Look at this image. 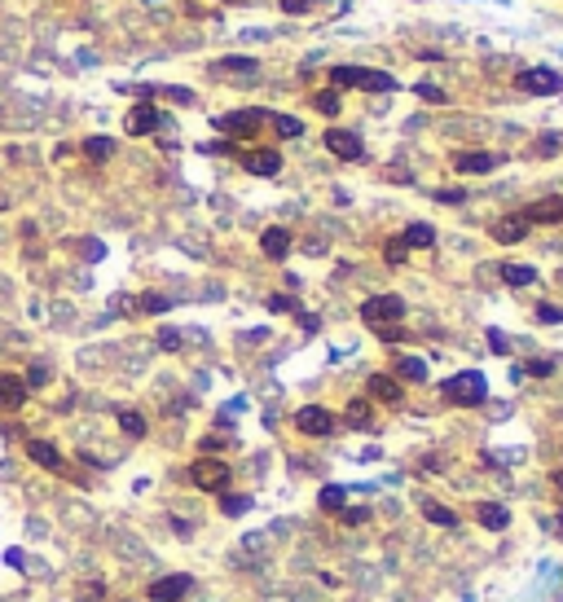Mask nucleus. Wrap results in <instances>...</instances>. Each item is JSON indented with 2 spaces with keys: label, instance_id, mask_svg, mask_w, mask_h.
I'll list each match as a JSON object with an SVG mask.
<instances>
[{
  "label": "nucleus",
  "instance_id": "18",
  "mask_svg": "<svg viewBox=\"0 0 563 602\" xmlns=\"http://www.w3.org/2000/svg\"><path fill=\"white\" fill-rule=\"evenodd\" d=\"M344 422H348L352 431H370V422H374V409H370V400H366V396L348 400V409H344Z\"/></svg>",
  "mask_w": 563,
  "mask_h": 602
},
{
  "label": "nucleus",
  "instance_id": "40",
  "mask_svg": "<svg viewBox=\"0 0 563 602\" xmlns=\"http://www.w3.org/2000/svg\"><path fill=\"white\" fill-rule=\"evenodd\" d=\"M48 383V370H44V365H31V370H27V387H44Z\"/></svg>",
  "mask_w": 563,
  "mask_h": 602
},
{
  "label": "nucleus",
  "instance_id": "24",
  "mask_svg": "<svg viewBox=\"0 0 563 602\" xmlns=\"http://www.w3.org/2000/svg\"><path fill=\"white\" fill-rule=\"evenodd\" d=\"M119 431L133 435V440H141V435H145V417L133 413V409H119Z\"/></svg>",
  "mask_w": 563,
  "mask_h": 602
},
{
  "label": "nucleus",
  "instance_id": "7",
  "mask_svg": "<svg viewBox=\"0 0 563 602\" xmlns=\"http://www.w3.org/2000/svg\"><path fill=\"white\" fill-rule=\"evenodd\" d=\"M123 128H128V137H150V133H159V128H163V115L150 106V101H137V106L128 110Z\"/></svg>",
  "mask_w": 563,
  "mask_h": 602
},
{
  "label": "nucleus",
  "instance_id": "20",
  "mask_svg": "<svg viewBox=\"0 0 563 602\" xmlns=\"http://www.w3.org/2000/svg\"><path fill=\"white\" fill-rule=\"evenodd\" d=\"M401 242L409 246V251H427V246H436V229L431 224H423V220H414V224H405V233H401Z\"/></svg>",
  "mask_w": 563,
  "mask_h": 602
},
{
  "label": "nucleus",
  "instance_id": "12",
  "mask_svg": "<svg viewBox=\"0 0 563 602\" xmlns=\"http://www.w3.org/2000/svg\"><path fill=\"white\" fill-rule=\"evenodd\" d=\"M27 378H18V374H0V409H22L27 405Z\"/></svg>",
  "mask_w": 563,
  "mask_h": 602
},
{
  "label": "nucleus",
  "instance_id": "17",
  "mask_svg": "<svg viewBox=\"0 0 563 602\" xmlns=\"http://www.w3.org/2000/svg\"><path fill=\"white\" fill-rule=\"evenodd\" d=\"M475 519H480L489 532H502L506 523H510V510H506L502 502H480V506H475Z\"/></svg>",
  "mask_w": 563,
  "mask_h": 602
},
{
  "label": "nucleus",
  "instance_id": "11",
  "mask_svg": "<svg viewBox=\"0 0 563 602\" xmlns=\"http://www.w3.org/2000/svg\"><path fill=\"white\" fill-rule=\"evenodd\" d=\"M242 167L251 176H277L282 172V154L277 150H251V154H242Z\"/></svg>",
  "mask_w": 563,
  "mask_h": 602
},
{
  "label": "nucleus",
  "instance_id": "13",
  "mask_svg": "<svg viewBox=\"0 0 563 602\" xmlns=\"http://www.w3.org/2000/svg\"><path fill=\"white\" fill-rule=\"evenodd\" d=\"M366 396H374V400H383V405H396V400L405 396V391H401V383H396L392 374H370Z\"/></svg>",
  "mask_w": 563,
  "mask_h": 602
},
{
  "label": "nucleus",
  "instance_id": "30",
  "mask_svg": "<svg viewBox=\"0 0 563 602\" xmlns=\"http://www.w3.org/2000/svg\"><path fill=\"white\" fill-rule=\"evenodd\" d=\"M220 71H229V75H260V62H255V58H224Z\"/></svg>",
  "mask_w": 563,
  "mask_h": 602
},
{
  "label": "nucleus",
  "instance_id": "15",
  "mask_svg": "<svg viewBox=\"0 0 563 602\" xmlns=\"http://www.w3.org/2000/svg\"><path fill=\"white\" fill-rule=\"evenodd\" d=\"M528 224H559L563 220V198H546V202H532L524 212Z\"/></svg>",
  "mask_w": 563,
  "mask_h": 602
},
{
  "label": "nucleus",
  "instance_id": "51",
  "mask_svg": "<svg viewBox=\"0 0 563 602\" xmlns=\"http://www.w3.org/2000/svg\"><path fill=\"white\" fill-rule=\"evenodd\" d=\"M145 5H155V0H145Z\"/></svg>",
  "mask_w": 563,
  "mask_h": 602
},
{
  "label": "nucleus",
  "instance_id": "6",
  "mask_svg": "<svg viewBox=\"0 0 563 602\" xmlns=\"http://www.w3.org/2000/svg\"><path fill=\"white\" fill-rule=\"evenodd\" d=\"M295 427H299L304 435L321 440V435H330V431H335V413H330V409H321V405H304V409H295Z\"/></svg>",
  "mask_w": 563,
  "mask_h": 602
},
{
  "label": "nucleus",
  "instance_id": "27",
  "mask_svg": "<svg viewBox=\"0 0 563 602\" xmlns=\"http://www.w3.org/2000/svg\"><path fill=\"white\" fill-rule=\"evenodd\" d=\"M361 88H370V93H396V80L388 71H366V84Z\"/></svg>",
  "mask_w": 563,
  "mask_h": 602
},
{
  "label": "nucleus",
  "instance_id": "32",
  "mask_svg": "<svg viewBox=\"0 0 563 602\" xmlns=\"http://www.w3.org/2000/svg\"><path fill=\"white\" fill-rule=\"evenodd\" d=\"M423 514H427L431 523H440V528H458V514H453V510H445V506H431V502H427V506H423Z\"/></svg>",
  "mask_w": 563,
  "mask_h": 602
},
{
  "label": "nucleus",
  "instance_id": "35",
  "mask_svg": "<svg viewBox=\"0 0 563 602\" xmlns=\"http://www.w3.org/2000/svg\"><path fill=\"white\" fill-rule=\"evenodd\" d=\"M383 259H388V264H405V259H409V246H405L401 238H392L388 246H383Z\"/></svg>",
  "mask_w": 563,
  "mask_h": 602
},
{
  "label": "nucleus",
  "instance_id": "50",
  "mask_svg": "<svg viewBox=\"0 0 563 602\" xmlns=\"http://www.w3.org/2000/svg\"><path fill=\"white\" fill-rule=\"evenodd\" d=\"M554 488H559V492H563V470H554Z\"/></svg>",
  "mask_w": 563,
  "mask_h": 602
},
{
  "label": "nucleus",
  "instance_id": "36",
  "mask_svg": "<svg viewBox=\"0 0 563 602\" xmlns=\"http://www.w3.org/2000/svg\"><path fill=\"white\" fill-rule=\"evenodd\" d=\"M524 374H532V378H550V374H554V360L537 356V360H528V370H524Z\"/></svg>",
  "mask_w": 563,
  "mask_h": 602
},
{
  "label": "nucleus",
  "instance_id": "14",
  "mask_svg": "<svg viewBox=\"0 0 563 602\" xmlns=\"http://www.w3.org/2000/svg\"><path fill=\"white\" fill-rule=\"evenodd\" d=\"M524 238H528V220L524 216H506V220L493 224V242H502V246H515Z\"/></svg>",
  "mask_w": 563,
  "mask_h": 602
},
{
  "label": "nucleus",
  "instance_id": "33",
  "mask_svg": "<svg viewBox=\"0 0 563 602\" xmlns=\"http://www.w3.org/2000/svg\"><path fill=\"white\" fill-rule=\"evenodd\" d=\"M339 519L348 523V528H361V523H370V506H344Z\"/></svg>",
  "mask_w": 563,
  "mask_h": 602
},
{
  "label": "nucleus",
  "instance_id": "31",
  "mask_svg": "<svg viewBox=\"0 0 563 602\" xmlns=\"http://www.w3.org/2000/svg\"><path fill=\"white\" fill-rule=\"evenodd\" d=\"M247 510H251V497H242V492H224L220 514H247Z\"/></svg>",
  "mask_w": 563,
  "mask_h": 602
},
{
  "label": "nucleus",
  "instance_id": "47",
  "mask_svg": "<svg viewBox=\"0 0 563 602\" xmlns=\"http://www.w3.org/2000/svg\"><path fill=\"white\" fill-rule=\"evenodd\" d=\"M537 150H542V154H554V150H559V141H554V137H542V141H537Z\"/></svg>",
  "mask_w": 563,
  "mask_h": 602
},
{
  "label": "nucleus",
  "instance_id": "10",
  "mask_svg": "<svg viewBox=\"0 0 563 602\" xmlns=\"http://www.w3.org/2000/svg\"><path fill=\"white\" fill-rule=\"evenodd\" d=\"M497 163H502L497 154H484V150H463V154L453 159V167L463 172V176H484V172H493Z\"/></svg>",
  "mask_w": 563,
  "mask_h": 602
},
{
  "label": "nucleus",
  "instance_id": "3",
  "mask_svg": "<svg viewBox=\"0 0 563 602\" xmlns=\"http://www.w3.org/2000/svg\"><path fill=\"white\" fill-rule=\"evenodd\" d=\"M405 317V299L401 295H370L366 303H361V321L366 326H396Z\"/></svg>",
  "mask_w": 563,
  "mask_h": 602
},
{
  "label": "nucleus",
  "instance_id": "2",
  "mask_svg": "<svg viewBox=\"0 0 563 602\" xmlns=\"http://www.w3.org/2000/svg\"><path fill=\"white\" fill-rule=\"evenodd\" d=\"M515 88L528 93V97H554V93H563V75L550 71V66H528V71L515 75Z\"/></svg>",
  "mask_w": 563,
  "mask_h": 602
},
{
  "label": "nucleus",
  "instance_id": "25",
  "mask_svg": "<svg viewBox=\"0 0 563 602\" xmlns=\"http://www.w3.org/2000/svg\"><path fill=\"white\" fill-rule=\"evenodd\" d=\"M269 119H273V133L277 137H286V141L291 137H304V123L299 119H291V115H269Z\"/></svg>",
  "mask_w": 563,
  "mask_h": 602
},
{
  "label": "nucleus",
  "instance_id": "26",
  "mask_svg": "<svg viewBox=\"0 0 563 602\" xmlns=\"http://www.w3.org/2000/svg\"><path fill=\"white\" fill-rule=\"evenodd\" d=\"M396 374H401V378H405V383H427V365H423V360H418V356H405V360H401V370H396Z\"/></svg>",
  "mask_w": 563,
  "mask_h": 602
},
{
  "label": "nucleus",
  "instance_id": "1",
  "mask_svg": "<svg viewBox=\"0 0 563 602\" xmlns=\"http://www.w3.org/2000/svg\"><path fill=\"white\" fill-rule=\"evenodd\" d=\"M445 396L449 400H458V405H484V396H489V383H484V374H475V370H467V374H453V378H445Z\"/></svg>",
  "mask_w": 563,
  "mask_h": 602
},
{
  "label": "nucleus",
  "instance_id": "42",
  "mask_svg": "<svg viewBox=\"0 0 563 602\" xmlns=\"http://www.w3.org/2000/svg\"><path fill=\"white\" fill-rule=\"evenodd\" d=\"M463 198H467L463 190H436V202H449V207H458Z\"/></svg>",
  "mask_w": 563,
  "mask_h": 602
},
{
  "label": "nucleus",
  "instance_id": "39",
  "mask_svg": "<svg viewBox=\"0 0 563 602\" xmlns=\"http://www.w3.org/2000/svg\"><path fill=\"white\" fill-rule=\"evenodd\" d=\"M489 348H493L497 356H506V352H510V343H506V334H502V330H489Z\"/></svg>",
  "mask_w": 563,
  "mask_h": 602
},
{
  "label": "nucleus",
  "instance_id": "4",
  "mask_svg": "<svg viewBox=\"0 0 563 602\" xmlns=\"http://www.w3.org/2000/svg\"><path fill=\"white\" fill-rule=\"evenodd\" d=\"M264 119H269V110H234V115L216 119V133H224L229 141H247L264 128Z\"/></svg>",
  "mask_w": 563,
  "mask_h": 602
},
{
  "label": "nucleus",
  "instance_id": "46",
  "mask_svg": "<svg viewBox=\"0 0 563 602\" xmlns=\"http://www.w3.org/2000/svg\"><path fill=\"white\" fill-rule=\"evenodd\" d=\"M378 334H383V343H396V338H401L396 326H378Z\"/></svg>",
  "mask_w": 563,
  "mask_h": 602
},
{
  "label": "nucleus",
  "instance_id": "16",
  "mask_svg": "<svg viewBox=\"0 0 563 602\" xmlns=\"http://www.w3.org/2000/svg\"><path fill=\"white\" fill-rule=\"evenodd\" d=\"M260 251H264L269 259H286V255H291V233H286V229H264V233H260Z\"/></svg>",
  "mask_w": 563,
  "mask_h": 602
},
{
  "label": "nucleus",
  "instance_id": "29",
  "mask_svg": "<svg viewBox=\"0 0 563 602\" xmlns=\"http://www.w3.org/2000/svg\"><path fill=\"white\" fill-rule=\"evenodd\" d=\"M317 502H321V510H344V502H348V492H344L339 484H326V488H321V497H317Z\"/></svg>",
  "mask_w": 563,
  "mask_h": 602
},
{
  "label": "nucleus",
  "instance_id": "34",
  "mask_svg": "<svg viewBox=\"0 0 563 602\" xmlns=\"http://www.w3.org/2000/svg\"><path fill=\"white\" fill-rule=\"evenodd\" d=\"M414 93L427 101V106H445V101H449V93H445V88H436V84H418Z\"/></svg>",
  "mask_w": 563,
  "mask_h": 602
},
{
  "label": "nucleus",
  "instance_id": "23",
  "mask_svg": "<svg viewBox=\"0 0 563 602\" xmlns=\"http://www.w3.org/2000/svg\"><path fill=\"white\" fill-rule=\"evenodd\" d=\"M502 277H506V286H532L537 281V269L532 264H506Z\"/></svg>",
  "mask_w": 563,
  "mask_h": 602
},
{
  "label": "nucleus",
  "instance_id": "43",
  "mask_svg": "<svg viewBox=\"0 0 563 602\" xmlns=\"http://www.w3.org/2000/svg\"><path fill=\"white\" fill-rule=\"evenodd\" d=\"M537 317H542V321H563V308H554V303H542V308H537Z\"/></svg>",
  "mask_w": 563,
  "mask_h": 602
},
{
  "label": "nucleus",
  "instance_id": "44",
  "mask_svg": "<svg viewBox=\"0 0 563 602\" xmlns=\"http://www.w3.org/2000/svg\"><path fill=\"white\" fill-rule=\"evenodd\" d=\"M269 308H273V312H291V308H295V299H291V295H273V299H269Z\"/></svg>",
  "mask_w": 563,
  "mask_h": 602
},
{
  "label": "nucleus",
  "instance_id": "5",
  "mask_svg": "<svg viewBox=\"0 0 563 602\" xmlns=\"http://www.w3.org/2000/svg\"><path fill=\"white\" fill-rule=\"evenodd\" d=\"M190 479H194V488H202V492H220V488L229 484V462H220V457H198V462L190 466Z\"/></svg>",
  "mask_w": 563,
  "mask_h": 602
},
{
  "label": "nucleus",
  "instance_id": "38",
  "mask_svg": "<svg viewBox=\"0 0 563 602\" xmlns=\"http://www.w3.org/2000/svg\"><path fill=\"white\" fill-rule=\"evenodd\" d=\"M159 348L163 352H176V348H181V334H176V330H159Z\"/></svg>",
  "mask_w": 563,
  "mask_h": 602
},
{
  "label": "nucleus",
  "instance_id": "41",
  "mask_svg": "<svg viewBox=\"0 0 563 602\" xmlns=\"http://www.w3.org/2000/svg\"><path fill=\"white\" fill-rule=\"evenodd\" d=\"M163 93H167V101H176V106H190V101H194L190 88H163Z\"/></svg>",
  "mask_w": 563,
  "mask_h": 602
},
{
  "label": "nucleus",
  "instance_id": "9",
  "mask_svg": "<svg viewBox=\"0 0 563 602\" xmlns=\"http://www.w3.org/2000/svg\"><path fill=\"white\" fill-rule=\"evenodd\" d=\"M190 589H194V581L176 571V576H163V581H155V585H150V602H181Z\"/></svg>",
  "mask_w": 563,
  "mask_h": 602
},
{
  "label": "nucleus",
  "instance_id": "8",
  "mask_svg": "<svg viewBox=\"0 0 563 602\" xmlns=\"http://www.w3.org/2000/svg\"><path fill=\"white\" fill-rule=\"evenodd\" d=\"M326 150L335 154V159H344V163H356V159L366 154L361 137H356V133H348V128H330V133H326Z\"/></svg>",
  "mask_w": 563,
  "mask_h": 602
},
{
  "label": "nucleus",
  "instance_id": "49",
  "mask_svg": "<svg viewBox=\"0 0 563 602\" xmlns=\"http://www.w3.org/2000/svg\"><path fill=\"white\" fill-rule=\"evenodd\" d=\"M550 528H554V532H563V514H554V519H550Z\"/></svg>",
  "mask_w": 563,
  "mask_h": 602
},
{
  "label": "nucleus",
  "instance_id": "21",
  "mask_svg": "<svg viewBox=\"0 0 563 602\" xmlns=\"http://www.w3.org/2000/svg\"><path fill=\"white\" fill-rule=\"evenodd\" d=\"M330 84L335 88H361L366 84V66H330Z\"/></svg>",
  "mask_w": 563,
  "mask_h": 602
},
{
  "label": "nucleus",
  "instance_id": "37",
  "mask_svg": "<svg viewBox=\"0 0 563 602\" xmlns=\"http://www.w3.org/2000/svg\"><path fill=\"white\" fill-rule=\"evenodd\" d=\"M141 308H145V312H167V308H172V299H167V295H145V299H141Z\"/></svg>",
  "mask_w": 563,
  "mask_h": 602
},
{
  "label": "nucleus",
  "instance_id": "45",
  "mask_svg": "<svg viewBox=\"0 0 563 602\" xmlns=\"http://www.w3.org/2000/svg\"><path fill=\"white\" fill-rule=\"evenodd\" d=\"M309 9V0H282V14H304Z\"/></svg>",
  "mask_w": 563,
  "mask_h": 602
},
{
  "label": "nucleus",
  "instance_id": "19",
  "mask_svg": "<svg viewBox=\"0 0 563 602\" xmlns=\"http://www.w3.org/2000/svg\"><path fill=\"white\" fill-rule=\"evenodd\" d=\"M27 457H31L36 466H44V470H58V466H62L58 444H48V440H31V444H27Z\"/></svg>",
  "mask_w": 563,
  "mask_h": 602
},
{
  "label": "nucleus",
  "instance_id": "22",
  "mask_svg": "<svg viewBox=\"0 0 563 602\" xmlns=\"http://www.w3.org/2000/svg\"><path fill=\"white\" fill-rule=\"evenodd\" d=\"M110 154H115V141H110V137H88V141H84V159H88V163H106Z\"/></svg>",
  "mask_w": 563,
  "mask_h": 602
},
{
  "label": "nucleus",
  "instance_id": "48",
  "mask_svg": "<svg viewBox=\"0 0 563 602\" xmlns=\"http://www.w3.org/2000/svg\"><path fill=\"white\" fill-rule=\"evenodd\" d=\"M97 598H101V585H88V589L80 593V602H97Z\"/></svg>",
  "mask_w": 563,
  "mask_h": 602
},
{
  "label": "nucleus",
  "instance_id": "28",
  "mask_svg": "<svg viewBox=\"0 0 563 602\" xmlns=\"http://www.w3.org/2000/svg\"><path fill=\"white\" fill-rule=\"evenodd\" d=\"M313 106H317L321 115H339V110H344V97H339L335 88H326V93H317V97H313Z\"/></svg>",
  "mask_w": 563,
  "mask_h": 602
}]
</instances>
